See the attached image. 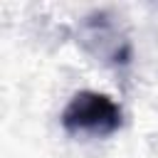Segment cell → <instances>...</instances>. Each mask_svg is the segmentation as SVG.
I'll use <instances>...</instances> for the list:
<instances>
[{
    "label": "cell",
    "mask_w": 158,
    "mask_h": 158,
    "mask_svg": "<svg viewBox=\"0 0 158 158\" xmlns=\"http://www.w3.org/2000/svg\"><path fill=\"white\" fill-rule=\"evenodd\" d=\"M59 121H62V128L72 136L104 138L121 128L123 114H121V106L109 94L84 89L69 99Z\"/></svg>",
    "instance_id": "cell-1"
},
{
    "label": "cell",
    "mask_w": 158,
    "mask_h": 158,
    "mask_svg": "<svg viewBox=\"0 0 158 158\" xmlns=\"http://www.w3.org/2000/svg\"><path fill=\"white\" fill-rule=\"evenodd\" d=\"M86 42L96 44V54L104 57V62H111L116 67H126L131 62V44L116 32L106 12H99L86 20Z\"/></svg>",
    "instance_id": "cell-2"
}]
</instances>
